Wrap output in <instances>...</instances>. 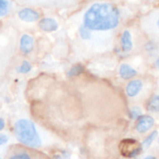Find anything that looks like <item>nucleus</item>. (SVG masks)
Wrapping results in <instances>:
<instances>
[{"mask_svg": "<svg viewBox=\"0 0 159 159\" xmlns=\"http://www.w3.org/2000/svg\"><path fill=\"white\" fill-rule=\"evenodd\" d=\"M121 21L119 8L111 2H96L84 12L83 25L93 32H109L116 29Z\"/></svg>", "mask_w": 159, "mask_h": 159, "instance_id": "obj_1", "label": "nucleus"}, {"mask_svg": "<svg viewBox=\"0 0 159 159\" xmlns=\"http://www.w3.org/2000/svg\"><path fill=\"white\" fill-rule=\"evenodd\" d=\"M14 135L19 142L33 148L41 147V139L34 123L27 119H20L14 124Z\"/></svg>", "mask_w": 159, "mask_h": 159, "instance_id": "obj_2", "label": "nucleus"}, {"mask_svg": "<svg viewBox=\"0 0 159 159\" xmlns=\"http://www.w3.org/2000/svg\"><path fill=\"white\" fill-rule=\"evenodd\" d=\"M142 150L141 144L139 145L137 140L135 139H125L121 144V151L122 154L128 158H133L140 153Z\"/></svg>", "mask_w": 159, "mask_h": 159, "instance_id": "obj_3", "label": "nucleus"}, {"mask_svg": "<svg viewBox=\"0 0 159 159\" xmlns=\"http://www.w3.org/2000/svg\"><path fill=\"white\" fill-rule=\"evenodd\" d=\"M18 18L25 23H35L39 22L40 18V12L32 8H23L18 11Z\"/></svg>", "mask_w": 159, "mask_h": 159, "instance_id": "obj_4", "label": "nucleus"}, {"mask_svg": "<svg viewBox=\"0 0 159 159\" xmlns=\"http://www.w3.org/2000/svg\"><path fill=\"white\" fill-rule=\"evenodd\" d=\"M137 121L136 130L140 134L148 132L154 125V119L150 115H142Z\"/></svg>", "mask_w": 159, "mask_h": 159, "instance_id": "obj_5", "label": "nucleus"}, {"mask_svg": "<svg viewBox=\"0 0 159 159\" xmlns=\"http://www.w3.org/2000/svg\"><path fill=\"white\" fill-rule=\"evenodd\" d=\"M38 26L44 32H54L59 28V24L52 17H43L38 22Z\"/></svg>", "mask_w": 159, "mask_h": 159, "instance_id": "obj_6", "label": "nucleus"}, {"mask_svg": "<svg viewBox=\"0 0 159 159\" xmlns=\"http://www.w3.org/2000/svg\"><path fill=\"white\" fill-rule=\"evenodd\" d=\"M35 40L34 38L29 34L22 35L20 39V46L19 49L24 54H29L34 50Z\"/></svg>", "mask_w": 159, "mask_h": 159, "instance_id": "obj_7", "label": "nucleus"}, {"mask_svg": "<svg viewBox=\"0 0 159 159\" xmlns=\"http://www.w3.org/2000/svg\"><path fill=\"white\" fill-rule=\"evenodd\" d=\"M143 86V83L141 80H132L130 81L126 87H125V93L128 98H135L139 95V93L141 91Z\"/></svg>", "mask_w": 159, "mask_h": 159, "instance_id": "obj_8", "label": "nucleus"}, {"mask_svg": "<svg viewBox=\"0 0 159 159\" xmlns=\"http://www.w3.org/2000/svg\"><path fill=\"white\" fill-rule=\"evenodd\" d=\"M121 49L125 52H129L133 49V39L130 31L128 29H125L120 38Z\"/></svg>", "mask_w": 159, "mask_h": 159, "instance_id": "obj_9", "label": "nucleus"}, {"mask_svg": "<svg viewBox=\"0 0 159 159\" xmlns=\"http://www.w3.org/2000/svg\"><path fill=\"white\" fill-rule=\"evenodd\" d=\"M119 74L120 77L124 80H130L137 75L136 69L130 66L127 64H122L119 67Z\"/></svg>", "mask_w": 159, "mask_h": 159, "instance_id": "obj_10", "label": "nucleus"}, {"mask_svg": "<svg viewBox=\"0 0 159 159\" xmlns=\"http://www.w3.org/2000/svg\"><path fill=\"white\" fill-rule=\"evenodd\" d=\"M144 19L147 20V21H151V29H152V31L154 34L159 35V11H152V12L149 13Z\"/></svg>", "mask_w": 159, "mask_h": 159, "instance_id": "obj_11", "label": "nucleus"}, {"mask_svg": "<svg viewBox=\"0 0 159 159\" xmlns=\"http://www.w3.org/2000/svg\"><path fill=\"white\" fill-rule=\"evenodd\" d=\"M146 109L150 112H159V95L153 96L146 104Z\"/></svg>", "mask_w": 159, "mask_h": 159, "instance_id": "obj_12", "label": "nucleus"}, {"mask_svg": "<svg viewBox=\"0 0 159 159\" xmlns=\"http://www.w3.org/2000/svg\"><path fill=\"white\" fill-rule=\"evenodd\" d=\"M84 72V66L81 64H77L69 69V71L67 72V77L68 78L76 77V76L83 74Z\"/></svg>", "mask_w": 159, "mask_h": 159, "instance_id": "obj_13", "label": "nucleus"}, {"mask_svg": "<svg viewBox=\"0 0 159 159\" xmlns=\"http://www.w3.org/2000/svg\"><path fill=\"white\" fill-rule=\"evenodd\" d=\"M79 35H80V38L85 41L90 40L92 39V32L83 25H81L79 27Z\"/></svg>", "mask_w": 159, "mask_h": 159, "instance_id": "obj_14", "label": "nucleus"}, {"mask_svg": "<svg viewBox=\"0 0 159 159\" xmlns=\"http://www.w3.org/2000/svg\"><path fill=\"white\" fill-rule=\"evenodd\" d=\"M11 9V3L8 0H0V17L6 16Z\"/></svg>", "mask_w": 159, "mask_h": 159, "instance_id": "obj_15", "label": "nucleus"}, {"mask_svg": "<svg viewBox=\"0 0 159 159\" xmlns=\"http://www.w3.org/2000/svg\"><path fill=\"white\" fill-rule=\"evenodd\" d=\"M157 135H158V132H157L156 130L152 131L150 135H148V137H146V139H145L142 141V143H141L142 148H148V147H150L151 144L153 142V140L156 139Z\"/></svg>", "mask_w": 159, "mask_h": 159, "instance_id": "obj_16", "label": "nucleus"}, {"mask_svg": "<svg viewBox=\"0 0 159 159\" xmlns=\"http://www.w3.org/2000/svg\"><path fill=\"white\" fill-rule=\"evenodd\" d=\"M31 69H32L31 64H30L28 61L25 60V61H23L22 64L17 67V72L22 73V74H26V73L30 72Z\"/></svg>", "mask_w": 159, "mask_h": 159, "instance_id": "obj_17", "label": "nucleus"}, {"mask_svg": "<svg viewBox=\"0 0 159 159\" xmlns=\"http://www.w3.org/2000/svg\"><path fill=\"white\" fill-rule=\"evenodd\" d=\"M142 116V113H141V110L139 108V107H133L131 110H130V117L131 119L133 120H138L139 117Z\"/></svg>", "mask_w": 159, "mask_h": 159, "instance_id": "obj_18", "label": "nucleus"}, {"mask_svg": "<svg viewBox=\"0 0 159 159\" xmlns=\"http://www.w3.org/2000/svg\"><path fill=\"white\" fill-rule=\"evenodd\" d=\"M52 159H70V153L66 151H63L55 153L52 156Z\"/></svg>", "mask_w": 159, "mask_h": 159, "instance_id": "obj_19", "label": "nucleus"}, {"mask_svg": "<svg viewBox=\"0 0 159 159\" xmlns=\"http://www.w3.org/2000/svg\"><path fill=\"white\" fill-rule=\"evenodd\" d=\"M10 159H31V157L26 152H21V153H17L15 155H12Z\"/></svg>", "mask_w": 159, "mask_h": 159, "instance_id": "obj_20", "label": "nucleus"}, {"mask_svg": "<svg viewBox=\"0 0 159 159\" xmlns=\"http://www.w3.org/2000/svg\"><path fill=\"white\" fill-rule=\"evenodd\" d=\"M8 140H9V137L7 135H5V134H1V135H0V146L5 144V143H7Z\"/></svg>", "mask_w": 159, "mask_h": 159, "instance_id": "obj_21", "label": "nucleus"}, {"mask_svg": "<svg viewBox=\"0 0 159 159\" xmlns=\"http://www.w3.org/2000/svg\"><path fill=\"white\" fill-rule=\"evenodd\" d=\"M5 127V121L3 118L0 117V131H2Z\"/></svg>", "mask_w": 159, "mask_h": 159, "instance_id": "obj_22", "label": "nucleus"}, {"mask_svg": "<svg viewBox=\"0 0 159 159\" xmlns=\"http://www.w3.org/2000/svg\"><path fill=\"white\" fill-rule=\"evenodd\" d=\"M154 66H155L156 68L159 69V58H158L157 60H155V62H154Z\"/></svg>", "mask_w": 159, "mask_h": 159, "instance_id": "obj_23", "label": "nucleus"}, {"mask_svg": "<svg viewBox=\"0 0 159 159\" xmlns=\"http://www.w3.org/2000/svg\"><path fill=\"white\" fill-rule=\"evenodd\" d=\"M143 159H156L154 156H146V157H144Z\"/></svg>", "mask_w": 159, "mask_h": 159, "instance_id": "obj_24", "label": "nucleus"}, {"mask_svg": "<svg viewBox=\"0 0 159 159\" xmlns=\"http://www.w3.org/2000/svg\"><path fill=\"white\" fill-rule=\"evenodd\" d=\"M158 142H159V139H158Z\"/></svg>", "mask_w": 159, "mask_h": 159, "instance_id": "obj_25", "label": "nucleus"}, {"mask_svg": "<svg viewBox=\"0 0 159 159\" xmlns=\"http://www.w3.org/2000/svg\"><path fill=\"white\" fill-rule=\"evenodd\" d=\"M0 159H1V158H0Z\"/></svg>", "mask_w": 159, "mask_h": 159, "instance_id": "obj_26", "label": "nucleus"}]
</instances>
